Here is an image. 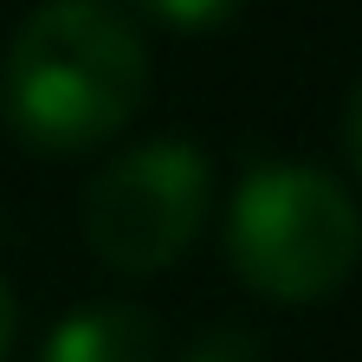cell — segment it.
<instances>
[{
    "label": "cell",
    "mask_w": 362,
    "mask_h": 362,
    "mask_svg": "<svg viewBox=\"0 0 362 362\" xmlns=\"http://www.w3.org/2000/svg\"><path fill=\"white\" fill-rule=\"evenodd\" d=\"M149 98V39L117 0H45L0 59V117L13 143L71 162L98 156L136 123Z\"/></svg>",
    "instance_id": "cell-1"
},
{
    "label": "cell",
    "mask_w": 362,
    "mask_h": 362,
    "mask_svg": "<svg viewBox=\"0 0 362 362\" xmlns=\"http://www.w3.org/2000/svg\"><path fill=\"white\" fill-rule=\"evenodd\" d=\"M226 265L265 304H324L362 265V207L330 168L252 162L226 201Z\"/></svg>",
    "instance_id": "cell-2"
},
{
    "label": "cell",
    "mask_w": 362,
    "mask_h": 362,
    "mask_svg": "<svg viewBox=\"0 0 362 362\" xmlns=\"http://www.w3.org/2000/svg\"><path fill=\"white\" fill-rule=\"evenodd\" d=\"M214 214V162L188 136H149L117 149L84 181V246L123 279H156L181 265Z\"/></svg>",
    "instance_id": "cell-3"
},
{
    "label": "cell",
    "mask_w": 362,
    "mask_h": 362,
    "mask_svg": "<svg viewBox=\"0 0 362 362\" xmlns=\"http://www.w3.org/2000/svg\"><path fill=\"white\" fill-rule=\"evenodd\" d=\"M39 362H162V330L129 298H90L45 330Z\"/></svg>",
    "instance_id": "cell-4"
},
{
    "label": "cell",
    "mask_w": 362,
    "mask_h": 362,
    "mask_svg": "<svg viewBox=\"0 0 362 362\" xmlns=\"http://www.w3.org/2000/svg\"><path fill=\"white\" fill-rule=\"evenodd\" d=\"M143 20L168 26V33H220V26H233L246 0H129Z\"/></svg>",
    "instance_id": "cell-5"
},
{
    "label": "cell",
    "mask_w": 362,
    "mask_h": 362,
    "mask_svg": "<svg viewBox=\"0 0 362 362\" xmlns=\"http://www.w3.org/2000/svg\"><path fill=\"white\" fill-rule=\"evenodd\" d=\"M181 362H265V343L252 330H240V324H214V330H201L188 343Z\"/></svg>",
    "instance_id": "cell-6"
},
{
    "label": "cell",
    "mask_w": 362,
    "mask_h": 362,
    "mask_svg": "<svg viewBox=\"0 0 362 362\" xmlns=\"http://www.w3.org/2000/svg\"><path fill=\"white\" fill-rule=\"evenodd\" d=\"M343 156H349V175L362 181V78H356L349 110H343Z\"/></svg>",
    "instance_id": "cell-7"
},
{
    "label": "cell",
    "mask_w": 362,
    "mask_h": 362,
    "mask_svg": "<svg viewBox=\"0 0 362 362\" xmlns=\"http://www.w3.org/2000/svg\"><path fill=\"white\" fill-rule=\"evenodd\" d=\"M13 337H20V298H13L7 279H0V362L13 356Z\"/></svg>",
    "instance_id": "cell-8"
}]
</instances>
